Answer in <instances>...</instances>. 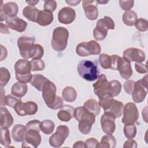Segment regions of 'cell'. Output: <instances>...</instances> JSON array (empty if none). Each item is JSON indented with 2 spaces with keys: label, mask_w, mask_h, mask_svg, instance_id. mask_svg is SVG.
Returning a JSON list of instances; mask_svg holds the SVG:
<instances>
[{
  "label": "cell",
  "mask_w": 148,
  "mask_h": 148,
  "mask_svg": "<svg viewBox=\"0 0 148 148\" xmlns=\"http://www.w3.org/2000/svg\"><path fill=\"white\" fill-rule=\"evenodd\" d=\"M17 46L21 56L28 60L41 59L44 54L43 47L38 43H35L34 37L21 36L17 39Z\"/></svg>",
  "instance_id": "cell-1"
},
{
  "label": "cell",
  "mask_w": 148,
  "mask_h": 148,
  "mask_svg": "<svg viewBox=\"0 0 148 148\" xmlns=\"http://www.w3.org/2000/svg\"><path fill=\"white\" fill-rule=\"evenodd\" d=\"M74 117L79 122V131L84 135L88 134L95 121V116L83 106H80L75 109Z\"/></svg>",
  "instance_id": "cell-2"
},
{
  "label": "cell",
  "mask_w": 148,
  "mask_h": 148,
  "mask_svg": "<svg viewBox=\"0 0 148 148\" xmlns=\"http://www.w3.org/2000/svg\"><path fill=\"white\" fill-rule=\"evenodd\" d=\"M77 71L83 79L90 82L94 81L98 79L99 74L98 61L83 60L79 62Z\"/></svg>",
  "instance_id": "cell-3"
},
{
  "label": "cell",
  "mask_w": 148,
  "mask_h": 148,
  "mask_svg": "<svg viewBox=\"0 0 148 148\" xmlns=\"http://www.w3.org/2000/svg\"><path fill=\"white\" fill-rule=\"evenodd\" d=\"M14 68L16 79L18 82L25 84L31 82L32 75L31 73L30 61L26 59H19L16 62Z\"/></svg>",
  "instance_id": "cell-4"
},
{
  "label": "cell",
  "mask_w": 148,
  "mask_h": 148,
  "mask_svg": "<svg viewBox=\"0 0 148 148\" xmlns=\"http://www.w3.org/2000/svg\"><path fill=\"white\" fill-rule=\"evenodd\" d=\"M69 38L68 30L63 27H56L53 32L51 41L52 48L56 51L64 50L68 44Z\"/></svg>",
  "instance_id": "cell-5"
},
{
  "label": "cell",
  "mask_w": 148,
  "mask_h": 148,
  "mask_svg": "<svg viewBox=\"0 0 148 148\" xmlns=\"http://www.w3.org/2000/svg\"><path fill=\"white\" fill-rule=\"evenodd\" d=\"M115 24L113 20L109 16H104L99 19L93 29V36L96 40H103L108 34V29H114Z\"/></svg>",
  "instance_id": "cell-6"
},
{
  "label": "cell",
  "mask_w": 148,
  "mask_h": 148,
  "mask_svg": "<svg viewBox=\"0 0 148 148\" xmlns=\"http://www.w3.org/2000/svg\"><path fill=\"white\" fill-rule=\"evenodd\" d=\"M99 103L104 110V113L113 114L116 119L120 117L123 111L124 104L123 102L114 99L113 98H108L99 101Z\"/></svg>",
  "instance_id": "cell-7"
},
{
  "label": "cell",
  "mask_w": 148,
  "mask_h": 148,
  "mask_svg": "<svg viewBox=\"0 0 148 148\" xmlns=\"http://www.w3.org/2000/svg\"><path fill=\"white\" fill-rule=\"evenodd\" d=\"M148 92L147 75H146L142 79L135 82L132 92V100L135 103H141L144 101Z\"/></svg>",
  "instance_id": "cell-8"
},
{
  "label": "cell",
  "mask_w": 148,
  "mask_h": 148,
  "mask_svg": "<svg viewBox=\"0 0 148 148\" xmlns=\"http://www.w3.org/2000/svg\"><path fill=\"white\" fill-rule=\"evenodd\" d=\"M109 82L104 74L99 75L97 81L92 84L94 94L98 97L99 101L112 98L108 92Z\"/></svg>",
  "instance_id": "cell-9"
},
{
  "label": "cell",
  "mask_w": 148,
  "mask_h": 148,
  "mask_svg": "<svg viewBox=\"0 0 148 148\" xmlns=\"http://www.w3.org/2000/svg\"><path fill=\"white\" fill-rule=\"evenodd\" d=\"M69 134V128L65 125H60L57 127L56 131L49 138V144L53 147H61Z\"/></svg>",
  "instance_id": "cell-10"
},
{
  "label": "cell",
  "mask_w": 148,
  "mask_h": 148,
  "mask_svg": "<svg viewBox=\"0 0 148 148\" xmlns=\"http://www.w3.org/2000/svg\"><path fill=\"white\" fill-rule=\"evenodd\" d=\"M123 114L121 121L124 124H135L139 117L138 108L133 102H128L124 105Z\"/></svg>",
  "instance_id": "cell-11"
},
{
  "label": "cell",
  "mask_w": 148,
  "mask_h": 148,
  "mask_svg": "<svg viewBox=\"0 0 148 148\" xmlns=\"http://www.w3.org/2000/svg\"><path fill=\"white\" fill-rule=\"evenodd\" d=\"M56 91L57 88L55 84L50 80L45 84L42 88L43 99L46 106L49 108H50L56 100L57 97L56 95Z\"/></svg>",
  "instance_id": "cell-12"
},
{
  "label": "cell",
  "mask_w": 148,
  "mask_h": 148,
  "mask_svg": "<svg viewBox=\"0 0 148 148\" xmlns=\"http://www.w3.org/2000/svg\"><path fill=\"white\" fill-rule=\"evenodd\" d=\"M16 113L20 116L27 115H34L38 111V105L33 101H27L26 102H19L13 108Z\"/></svg>",
  "instance_id": "cell-13"
},
{
  "label": "cell",
  "mask_w": 148,
  "mask_h": 148,
  "mask_svg": "<svg viewBox=\"0 0 148 148\" xmlns=\"http://www.w3.org/2000/svg\"><path fill=\"white\" fill-rule=\"evenodd\" d=\"M41 142L39 132L36 130H27L25 139L22 142V147H34L39 146Z\"/></svg>",
  "instance_id": "cell-14"
},
{
  "label": "cell",
  "mask_w": 148,
  "mask_h": 148,
  "mask_svg": "<svg viewBox=\"0 0 148 148\" xmlns=\"http://www.w3.org/2000/svg\"><path fill=\"white\" fill-rule=\"evenodd\" d=\"M0 20L6 21L8 17H16L18 12V6L14 2H9L1 5Z\"/></svg>",
  "instance_id": "cell-15"
},
{
  "label": "cell",
  "mask_w": 148,
  "mask_h": 148,
  "mask_svg": "<svg viewBox=\"0 0 148 148\" xmlns=\"http://www.w3.org/2000/svg\"><path fill=\"white\" fill-rule=\"evenodd\" d=\"M124 58L130 62H142L145 61V53L141 49L130 47L125 49L123 54Z\"/></svg>",
  "instance_id": "cell-16"
},
{
  "label": "cell",
  "mask_w": 148,
  "mask_h": 148,
  "mask_svg": "<svg viewBox=\"0 0 148 148\" xmlns=\"http://www.w3.org/2000/svg\"><path fill=\"white\" fill-rule=\"evenodd\" d=\"M116 117L109 113H104L101 117V126L102 130L106 134H112L116 129Z\"/></svg>",
  "instance_id": "cell-17"
},
{
  "label": "cell",
  "mask_w": 148,
  "mask_h": 148,
  "mask_svg": "<svg viewBox=\"0 0 148 148\" xmlns=\"http://www.w3.org/2000/svg\"><path fill=\"white\" fill-rule=\"evenodd\" d=\"M75 18L76 12L72 8L64 7L58 12V20L60 23L69 24L74 21Z\"/></svg>",
  "instance_id": "cell-18"
},
{
  "label": "cell",
  "mask_w": 148,
  "mask_h": 148,
  "mask_svg": "<svg viewBox=\"0 0 148 148\" xmlns=\"http://www.w3.org/2000/svg\"><path fill=\"white\" fill-rule=\"evenodd\" d=\"M117 70L119 71L120 76L126 80L131 77L133 72L131 65V62L124 57L119 58L117 63Z\"/></svg>",
  "instance_id": "cell-19"
},
{
  "label": "cell",
  "mask_w": 148,
  "mask_h": 148,
  "mask_svg": "<svg viewBox=\"0 0 148 148\" xmlns=\"http://www.w3.org/2000/svg\"><path fill=\"white\" fill-rule=\"evenodd\" d=\"M95 1H83L82 7L84 9L86 17L90 20H95L98 17V9L95 5L92 3Z\"/></svg>",
  "instance_id": "cell-20"
},
{
  "label": "cell",
  "mask_w": 148,
  "mask_h": 148,
  "mask_svg": "<svg viewBox=\"0 0 148 148\" xmlns=\"http://www.w3.org/2000/svg\"><path fill=\"white\" fill-rule=\"evenodd\" d=\"M9 28L18 32H24L27 27V23L18 17H8L5 21Z\"/></svg>",
  "instance_id": "cell-21"
},
{
  "label": "cell",
  "mask_w": 148,
  "mask_h": 148,
  "mask_svg": "<svg viewBox=\"0 0 148 148\" xmlns=\"http://www.w3.org/2000/svg\"><path fill=\"white\" fill-rule=\"evenodd\" d=\"M74 112L75 109L72 106L62 105L57 113L58 119L62 121L68 122L74 117Z\"/></svg>",
  "instance_id": "cell-22"
},
{
  "label": "cell",
  "mask_w": 148,
  "mask_h": 148,
  "mask_svg": "<svg viewBox=\"0 0 148 148\" xmlns=\"http://www.w3.org/2000/svg\"><path fill=\"white\" fill-rule=\"evenodd\" d=\"M1 113V128H9L12 126L14 123L13 118L11 113L6 107L1 106L0 108Z\"/></svg>",
  "instance_id": "cell-23"
},
{
  "label": "cell",
  "mask_w": 148,
  "mask_h": 148,
  "mask_svg": "<svg viewBox=\"0 0 148 148\" xmlns=\"http://www.w3.org/2000/svg\"><path fill=\"white\" fill-rule=\"evenodd\" d=\"M27 132V130L25 126L22 124H16L12 130V137L15 142H23L25 139Z\"/></svg>",
  "instance_id": "cell-24"
},
{
  "label": "cell",
  "mask_w": 148,
  "mask_h": 148,
  "mask_svg": "<svg viewBox=\"0 0 148 148\" xmlns=\"http://www.w3.org/2000/svg\"><path fill=\"white\" fill-rule=\"evenodd\" d=\"M53 18L54 17L52 12L43 10L40 11L36 23L41 26H47L53 22Z\"/></svg>",
  "instance_id": "cell-25"
},
{
  "label": "cell",
  "mask_w": 148,
  "mask_h": 148,
  "mask_svg": "<svg viewBox=\"0 0 148 148\" xmlns=\"http://www.w3.org/2000/svg\"><path fill=\"white\" fill-rule=\"evenodd\" d=\"M27 91L28 87L27 84L19 82L14 83L11 88L12 94L18 98L23 97L27 92Z\"/></svg>",
  "instance_id": "cell-26"
},
{
  "label": "cell",
  "mask_w": 148,
  "mask_h": 148,
  "mask_svg": "<svg viewBox=\"0 0 148 148\" xmlns=\"http://www.w3.org/2000/svg\"><path fill=\"white\" fill-rule=\"evenodd\" d=\"M40 10L35 6L28 5L25 6L23 10V15L29 21L36 23V20Z\"/></svg>",
  "instance_id": "cell-27"
},
{
  "label": "cell",
  "mask_w": 148,
  "mask_h": 148,
  "mask_svg": "<svg viewBox=\"0 0 148 148\" xmlns=\"http://www.w3.org/2000/svg\"><path fill=\"white\" fill-rule=\"evenodd\" d=\"M49 81V80L43 75L40 74H35L32 75L30 84L38 91H42L43 86Z\"/></svg>",
  "instance_id": "cell-28"
},
{
  "label": "cell",
  "mask_w": 148,
  "mask_h": 148,
  "mask_svg": "<svg viewBox=\"0 0 148 148\" xmlns=\"http://www.w3.org/2000/svg\"><path fill=\"white\" fill-rule=\"evenodd\" d=\"M83 106L95 116L98 115L101 111V106L99 102L94 99H89L87 100L84 103Z\"/></svg>",
  "instance_id": "cell-29"
},
{
  "label": "cell",
  "mask_w": 148,
  "mask_h": 148,
  "mask_svg": "<svg viewBox=\"0 0 148 148\" xmlns=\"http://www.w3.org/2000/svg\"><path fill=\"white\" fill-rule=\"evenodd\" d=\"M77 97L76 90L71 87L67 86L65 87L62 91V98L67 102H72L75 101Z\"/></svg>",
  "instance_id": "cell-30"
},
{
  "label": "cell",
  "mask_w": 148,
  "mask_h": 148,
  "mask_svg": "<svg viewBox=\"0 0 148 148\" xmlns=\"http://www.w3.org/2000/svg\"><path fill=\"white\" fill-rule=\"evenodd\" d=\"M138 19L136 13L134 10L125 12L122 16V20L124 24L127 26H134Z\"/></svg>",
  "instance_id": "cell-31"
},
{
  "label": "cell",
  "mask_w": 148,
  "mask_h": 148,
  "mask_svg": "<svg viewBox=\"0 0 148 148\" xmlns=\"http://www.w3.org/2000/svg\"><path fill=\"white\" fill-rule=\"evenodd\" d=\"M121 84L117 80H113L109 82L108 92L110 97L113 98L117 96L121 90Z\"/></svg>",
  "instance_id": "cell-32"
},
{
  "label": "cell",
  "mask_w": 148,
  "mask_h": 148,
  "mask_svg": "<svg viewBox=\"0 0 148 148\" xmlns=\"http://www.w3.org/2000/svg\"><path fill=\"white\" fill-rule=\"evenodd\" d=\"M116 145V140L112 134H106L102 136L99 143V147L114 148Z\"/></svg>",
  "instance_id": "cell-33"
},
{
  "label": "cell",
  "mask_w": 148,
  "mask_h": 148,
  "mask_svg": "<svg viewBox=\"0 0 148 148\" xmlns=\"http://www.w3.org/2000/svg\"><path fill=\"white\" fill-rule=\"evenodd\" d=\"M86 47L89 56L98 55L101 53V48L100 45L95 40H91L88 42H86Z\"/></svg>",
  "instance_id": "cell-34"
},
{
  "label": "cell",
  "mask_w": 148,
  "mask_h": 148,
  "mask_svg": "<svg viewBox=\"0 0 148 148\" xmlns=\"http://www.w3.org/2000/svg\"><path fill=\"white\" fill-rule=\"evenodd\" d=\"M40 131L46 135H50L53 133L54 130L55 124L50 120H45L40 123Z\"/></svg>",
  "instance_id": "cell-35"
},
{
  "label": "cell",
  "mask_w": 148,
  "mask_h": 148,
  "mask_svg": "<svg viewBox=\"0 0 148 148\" xmlns=\"http://www.w3.org/2000/svg\"><path fill=\"white\" fill-rule=\"evenodd\" d=\"M1 144L5 147H9L11 144L10 132L7 128H1Z\"/></svg>",
  "instance_id": "cell-36"
},
{
  "label": "cell",
  "mask_w": 148,
  "mask_h": 148,
  "mask_svg": "<svg viewBox=\"0 0 148 148\" xmlns=\"http://www.w3.org/2000/svg\"><path fill=\"white\" fill-rule=\"evenodd\" d=\"M123 132L125 136L128 139H133L136 135V127L134 124H124L123 127Z\"/></svg>",
  "instance_id": "cell-37"
},
{
  "label": "cell",
  "mask_w": 148,
  "mask_h": 148,
  "mask_svg": "<svg viewBox=\"0 0 148 148\" xmlns=\"http://www.w3.org/2000/svg\"><path fill=\"white\" fill-rule=\"evenodd\" d=\"M99 61L101 67L103 69H110L112 59L110 56L106 54H101L99 56Z\"/></svg>",
  "instance_id": "cell-38"
},
{
  "label": "cell",
  "mask_w": 148,
  "mask_h": 148,
  "mask_svg": "<svg viewBox=\"0 0 148 148\" xmlns=\"http://www.w3.org/2000/svg\"><path fill=\"white\" fill-rule=\"evenodd\" d=\"M0 84L1 87H3L7 84L8 82L10 79V73L9 71L5 67H1L0 68Z\"/></svg>",
  "instance_id": "cell-39"
},
{
  "label": "cell",
  "mask_w": 148,
  "mask_h": 148,
  "mask_svg": "<svg viewBox=\"0 0 148 148\" xmlns=\"http://www.w3.org/2000/svg\"><path fill=\"white\" fill-rule=\"evenodd\" d=\"M31 71H43L45 68V62L42 59L32 60L30 61Z\"/></svg>",
  "instance_id": "cell-40"
},
{
  "label": "cell",
  "mask_w": 148,
  "mask_h": 148,
  "mask_svg": "<svg viewBox=\"0 0 148 148\" xmlns=\"http://www.w3.org/2000/svg\"><path fill=\"white\" fill-rule=\"evenodd\" d=\"M21 101V100L20 99H18V98L13 96L12 94L8 95L5 96L3 105H8L10 108H14L15 105Z\"/></svg>",
  "instance_id": "cell-41"
},
{
  "label": "cell",
  "mask_w": 148,
  "mask_h": 148,
  "mask_svg": "<svg viewBox=\"0 0 148 148\" xmlns=\"http://www.w3.org/2000/svg\"><path fill=\"white\" fill-rule=\"evenodd\" d=\"M135 28L140 32H145L148 29V21L147 20L139 18H138L135 24Z\"/></svg>",
  "instance_id": "cell-42"
},
{
  "label": "cell",
  "mask_w": 148,
  "mask_h": 148,
  "mask_svg": "<svg viewBox=\"0 0 148 148\" xmlns=\"http://www.w3.org/2000/svg\"><path fill=\"white\" fill-rule=\"evenodd\" d=\"M76 54L80 57L89 56V54L87 50L86 42H83L79 43L76 46Z\"/></svg>",
  "instance_id": "cell-43"
},
{
  "label": "cell",
  "mask_w": 148,
  "mask_h": 148,
  "mask_svg": "<svg viewBox=\"0 0 148 148\" xmlns=\"http://www.w3.org/2000/svg\"><path fill=\"white\" fill-rule=\"evenodd\" d=\"M40 123H41V122L39 120H31L26 124L25 127L27 130H36L40 132Z\"/></svg>",
  "instance_id": "cell-44"
},
{
  "label": "cell",
  "mask_w": 148,
  "mask_h": 148,
  "mask_svg": "<svg viewBox=\"0 0 148 148\" xmlns=\"http://www.w3.org/2000/svg\"><path fill=\"white\" fill-rule=\"evenodd\" d=\"M57 8V2L54 0L45 1L44 2L43 10L53 12Z\"/></svg>",
  "instance_id": "cell-45"
},
{
  "label": "cell",
  "mask_w": 148,
  "mask_h": 148,
  "mask_svg": "<svg viewBox=\"0 0 148 148\" xmlns=\"http://www.w3.org/2000/svg\"><path fill=\"white\" fill-rule=\"evenodd\" d=\"M119 2L121 8L125 11L130 10V9L133 7L134 5V1L132 0H130V1L120 0Z\"/></svg>",
  "instance_id": "cell-46"
},
{
  "label": "cell",
  "mask_w": 148,
  "mask_h": 148,
  "mask_svg": "<svg viewBox=\"0 0 148 148\" xmlns=\"http://www.w3.org/2000/svg\"><path fill=\"white\" fill-rule=\"evenodd\" d=\"M86 148L99 147V142L94 138H90L85 141Z\"/></svg>",
  "instance_id": "cell-47"
},
{
  "label": "cell",
  "mask_w": 148,
  "mask_h": 148,
  "mask_svg": "<svg viewBox=\"0 0 148 148\" xmlns=\"http://www.w3.org/2000/svg\"><path fill=\"white\" fill-rule=\"evenodd\" d=\"M135 81L132 80H127L124 84V90L125 92L128 94H131L132 92L133 91L134 84H135Z\"/></svg>",
  "instance_id": "cell-48"
},
{
  "label": "cell",
  "mask_w": 148,
  "mask_h": 148,
  "mask_svg": "<svg viewBox=\"0 0 148 148\" xmlns=\"http://www.w3.org/2000/svg\"><path fill=\"white\" fill-rule=\"evenodd\" d=\"M135 69L138 73L140 74L146 73L147 72V69L146 64H143L142 62H135Z\"/></svg>",
  "instance_id": "cell-49"
},
{
  "label": "cell",
  "mask_w": 148,
  "mask_h": 148,
  "mask_svg": "<svg viewBox=\"0 0 148 148\" xmlns=\"http://www.w3.org/2000/svg\"><path fill=\"white\" fill-rule=\"evenodd\" d=\"M124 148H136L137 143L136 142L132 139H128L126 140L123 145Z\"/></svg>",
  "instance_id": "cell-50"
},
{
  "label": "cell",
  "mask_w": 148,
  "mask_h": 148,
  "mask_svg": "<svg viewBox=\"0 0 148 148\" xmlns=\"http://www.w3.org/2000/svg\"><path fill=\"white\" fill-rule=\"evenodd\" d=\"M110 57H111V59H112V65H111L110 69L117 70L118 61L120 57H119L118 55H116V54H113V55L110 56Z\"/></svg>",
  "instance_id": "cell-51"
},
{
  "label": "cell",
  "mask_w": 148,
  "mask_h": 148,
  "mask_svg": "<svg viewBox=\"0 0 148 148\" xmlns=\"http://www.w3.org/2000/svg\"><path fill=\"white\" fill-rule=\"evenodd\" d=\"M1 61H3L4 59H5L7 57L8 51L2 45H1Z\"/></svg>",
  "instance_id": "cell-52"
},
{
  "label": "cell",
  "mask_w": 148,
  "mask_h": 148,
  "mask_svg": "<svg viewBox=\"0 0 148 148\" xmlns=\"http://www.w3.org/2000/svg\"><path fill=\"white\" fill-rule=\"evenodd\" d=\"M9 27L7 25L1 23V32L2 34H9Z\"/></svg>",
  "instance_id": "cell-53"
},
{
  "label": "cell",
  "mask_w": 148,
  "mask_h": 148,
  "mask_svg": "<svg viewBox=\"0 0 148 148\" xmlns=\"http://www.w3.org/2000/svg\"><path fill=\"white\" fill-rule=\"evenodd\" d=\"M65 2L69 6H76L81 2V1L80 0H75V1L69 0V1H65Z\"/></svg>",
  "instance_id": "cell-54"
},
{
  "label": "cell",
  "mask_w": 148,
  "mask_h": 148,
  "mask_svg": "<svg viewBox=\"0 0 148 148\" xmlns=\"http://www.w3.org/2000/svg\"><path fill=\"white\" fill-rule=\"evenodd\" d=\"M73 147H81V148H86L85 147V143L83 141L79 140L76 142L74 145H73Z\"/></svg>",
  "instance_id": "cell-55"
},
{
  "label": "cell",
  "mask_w": 148,
  "mask_h": 148,
  "mask_svg": "<svg viewBox=\"0 0 148 148\" xmlns=\"http://www.w3.org/2000/svg\"><path fill=\"white\" fill-rule=\"evenodd\" d=\"M26 3H27L28 4H29V5H31V6H34L35 5H36L38 2H39V1H25Z\"/></svg>",
  "instance_id": "cell-56"
},
{
  "label": "cell",
  "mask_w": 148,
  "mask_h": 148,
  "mask_svg": "<svg viewBox=\"0 0 148 148\" xmlns=\"http://www.w3.org/2000/svg\"><path fill=\"white\" fill-rule=\"evenodd\" d=\"M97 3H99V4H105L106 3H108L109 2V1H105V0H97V1H95Z\"/></svg>",
  "instance_id": "cell-57"
}]
</instances>
